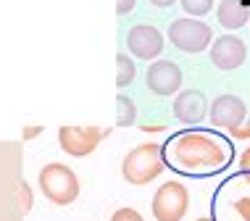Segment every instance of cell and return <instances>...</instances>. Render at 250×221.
Segmentation results:
<instances>
[{
    "instance_id": "6da1fadb",
    "label": "cell",
    "mask_w": 250,
    "mask_h": 221,
    "mask_svg": "<svg viewBox=\"0 0 250 221\" xmlns=\"http://www.w3.org/2000/svg\"><path fill=\"white\" fill-rule=\"evenodd\" d=\"M168 161L182 171H221L229 163V145L203 132H185L168 142Z\"/></svg>"
},
{
    "instance_id": "7a4b0ae2",
    "label": "cell",
    "mask_w": 250,
    "mask_h": 221,
    "mask_svg": "<svg viewBox=\"0 0 250 221\" xmlns=\"http://www.w3.org/2000/svg\"><path fill=\"white\" fill-rule=\"evenodd\" d=\"M161 171H164V156H161V145H155V142L137 145L134 150L126 153L124 163H121L124 179L129 184H137V187L153 182Z\"/></svg>"
},
{
    "instance_id": "3957f363",
    "label": "cell",
    "mask_w": 250,
    "mask_h": 221,
    "mask_svg": "<svg viewBox=\"0 0 250 221\" xmlns=\"http://www.w3.org/2000/svg\"><path fill=\"white\" fill-rule=\"evenodd\" d=\"M40 190L56 205H69L79 195V179L66 163H48L40 171Z\"/></svg>"
},
{
    "instance_id": "277c9868",
    "label": "cell",
    "mask_w": 250,
    "mask_h": 221,
    "mask_svg": "<svg viewBox=\"0 0 250 221\" xmlns=\"http://www.w3.org/2000/svg\"><path fill=\"white\" fill-rule=\"evenodd\" d=\"M211 40L213 29L200 19H177L168 24V42L182 53H203Z\"/></svg>"
},
{
    "instance_id": "5b68a950",
    "label": "cell",
    "mask_w": 250,
    "mask_h": 221,
    "mask_svg": "<svg viewBox=\"0 0 250 221\" xmlns=\"http://www.w3.org/2000/svg\"><path fill=\"white\" fill-rule=\"evenodd\" d=\"M190 208V192L182 182H166L153 195V216L155 221H182Z\"/></svg>"
},
{
    "instance_id": "8992f818",
    "label": "cell",
    "mask_w": 250,
    "mask_h": 221,
    "mask_svg": "<svg viewBox=\"0 0 250 221\" xmlns=\"http://www.w3.org/2000/svg\"><path fill=\"white\" fill-rule=\"evenodd\" d=\"M108 135H111V129H98V126H87V129H82V126H61L58 142L69 156L84 158V156H90L98 147L100 140L108 137Z\"/></svg>"
},
{
    "instance_id": "52a82bcc",
    "label": "cell",
    "mask_w": 250,
    "mask_h": 221,
    "mask_svg": "<svg viewBox=\"0 0 250 221\" xmlns=\"http://www.w3.org/2000/svg\"><path fill=\"white\" fill-rule=\"evenodd\" d=\"M145 82H147V90H150L153 95L171 98L182 87V69L174 61H155V63L147 66Z\"/></svg>"
},
{
    "instance_id": "ba28073f",
    "label": "cell",
    "mask_w": 250,
    "mask_h": 221,
    "mask_svg": "<svg viewBox=\"0 0 250 221\" xmlns=\"http://www.w3.org/2000/svg\"><path fill=\"white\" fill-rule=\"evenodd\" d=\"M245 42L234 35H221L213 40L211 45V63L216 66L219 71H234L245 63Z\"/></svg>"
},
{
    "instance_id": "9c48e42d",
    "label": "cell",
    "mask_w": 250,
    "mask_h": 221,
    "mask_svg": "<svg viewBox=\"0 0 250 221\" xmlns=\"http://www.w3.org/2000/svg\"><path fill=\"white\" fill-rule=\"evenodd\" d=\"M126 45H129L132 56L150 61V58H158L164 50V35L150 24H137L126 32Z\"/></svg>"
},
{
    "instance_id": "30bf717a",
    "label": "cell",
    "mask_w": 250,
    "mask_h": 221,
    "mask_svg": "<svg viewBox=\"0 0 250 221\" xmlns=\"http://www.w3.org/2000/svg\"><path fill=\"white\" fill-rule=\"evenodd\" d=\"M208 116H211V124L219 129H234L245 121L248 108L237 95H219L213 105H208Z\"/></svg>"
},
{
    "instance_id": "8fae6325",
    "label": "cell",
    "mask_w": 250,
    "mask_h": 221,
    "mask_svg": "<svg viewBox=\"0 0 250 221\" xmlns=\"http://www.w3.org/2000/svg\"><path fill=\"white\" fill-rule=\"evenodd\" d=\"M174 116L182 124H200L208 116V100L200 90H185L174 100Z\"/></svg>"
},
{
    "instance_id": "7c38bea8",
    "label": "cell",
    "mask_w": 250,
    "mask_h": 221,
    "mask_svg": "<svg viewBox=\"0 0 250 221\" xmlns=\"http://www.w3.org/2000/svg\"><path fill=\"white\" fill-rule=\"evenodd\" d=\"M216 19L224 29H242L250 21V8L242 0H221L216 8Z\"/></svg>"
},
{
    "instance_id": "4fadbf2b",
    "label": "cell",
    "mask_w": 250,
    "mask_h": 221,
    "mask_svg": "<svg viewBox=\"0 0 250 221\" xmlns=\"http://www.w3.org/2000/svg\"><path fill=\"white\" fill-rule=\"evenodd\" d=\"M137 121V105L132 98H126L124 92L116 98V124L119 126H132Z\"/></svg>"
},
{
    "instance_id": "5bb4252c",
    "label": "cell",
    "mask_w": 250,
    "mask_h": 221,
    "mask_svg": "<svg viewBox=\"0 0 250 221\" xmlns=\"http://www.w3.org/2000/svg\"><path fill=\"white\" fill-rule=\"evenodd\" d=\"M134 74H137L134 61L126 56V53H119V56H116V87H119V90L134 82Z\"/></svg>"
},
{
    "instance_id": "9a60e30c",
    "label": "cell",
    "mask_w": 250,
    "mask_h": 221,
    "mask_svg": "<svg viewBox=\"0 0 250 221\" xmlns=\"http://www.w3.org/2000/svg\"><path fill=\"white\" fill-rule=\"evenodd\" d=\"M182 8H185L187 16L198 19V16H206V13H211L213 0H182Z\"/></svg>"
},
{
    "instance_id": "2e32d148",
    "label": "cell",
    "mask_w": 250,
    "mask_h": 221,
    "mask_svg": "<svg viewBox=\"0 0 250 221\" xmlns=\"http://www.w3.org/2000/svg\"><path fill=\"white\" fill-rule=\"evenodd\" d=\"M111 221H145V219L140 216L134 208H119V211L111 216Z\"/></svg>"
},
{
    "instance_id": "e0dca14e",
    "label": "cell",
    "mask_w": 250,
    "mask_h": 221,
    "mask_svg": "<svg viewBox=\"0 0 250 221\" xmlns=\"http://www.w3.org/2000/svg\"><path fill=\"white\" fill-rule=\"evenodd\" d=\"M232 208H234V213H240L242 221H250V198H237L232 203Z\"/></svg>"
},
{
    "instance_id": "ac0fdd59",
    "label": "cell",
    "mask_w": 250,
    "mask_h": 221,
    "mask_svg": "<svg viewBox=\"0 0 250 221\" xmlns=\"http://www.w3.org/2000/svg\"><path fill=\"white\" fill-rule=\"evenodd\" d=\"M229 132H232L234 140H248L250 137V119H248V124L242 121L240 126H234V129H229Z\"/></svg>"
},
{
    "instance_id": "d6986e66",
    "label": "cell",
    "mask_w": 250,
    "mask_h": 221,
    "mask_svg": "<svg viewBox=\"0 0 250 221\" xmlns=\"http://www.w3.org/2000/svg\"><path fill=\"white\" fill-rule=\"evenodd\" d=\"M134 5H137V0H116V13L119 16H126V13L134 11Z\"/></svg>"
},
{
    "instance_id": "ffe728a7",
    "label": "cell",
    "mask_w": 250,
    "mask_h": 221,
    "mask_svg": "<svg viewBox=\"0 0 250 221\" xmlns=\"http://www.w3.org/2000/svg\"><path fill=\"white\" fill-rule=\"evenodd\" d=\"M240 171H242V177L250 174V147H245V150H242V156H240Z\"/></svg>"
},
{
    "instance_id": "44dd1931",
    "label": "cell",
    "mask_w": 250,
    "mask_h": 221,
    "mask_svg": "<svg viewBox=\"0 0 250 221\" xmlns=\"http://www.w3.org/2000/svg\"><path fill=\"white\" fill-rule=\"evenodd\" d=\"M150 5H155V8H168V5H174L177 0H147Z\"/></svg>"
},
{
    "instance_id": "7402d4cb",
    "label": "cell",
    "mask_w": 250,
    "mask_h": 221,
    "mask_svg": "<svg viewBox=\"0 0 250 221\" xmlns=\"http://www.w3.org/2000/svg\"><path fill=\"white\" fill-rule=\"evenodd\" d=\"M40 132H42V129H40V126H29V129H26L21 137H24V140H32V137H37Z\"/></svg>"
},
{
    "instance_id": "603a6c76",
    "label": "cell",
    "mask_w": 250,
    "mask_h": 221,
    "mask_svg": "<svg viewBox=\"0 0 250 221\" xmlns=\"http://www.w3.org/2000/svg\"><path fill=\"white\" fill-rule=\"evenodd\" d=\"M245 182H248V187H250V174H245Z\"/></svg>"
},
{
    "instance_id": "cb8c5ba5",
    "label": "cell",
    "mask_w": 250,
    "mask_h": 221,
    "mask_svg": "<svg viewBox=\"0 0 250 221\" xmlns=\"http://www.w3.org/2000/svg\"><path fill=\"white\" fill-rule=\"evenodd\" d=\"M198 221H213V219H198Z\"/></svg>"
}]
</instances>
